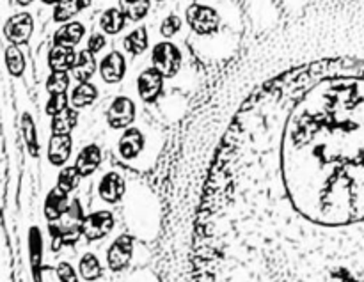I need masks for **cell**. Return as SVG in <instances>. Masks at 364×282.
<instances>
[{"label":"cell","instance_id":"f1b7e54d","mask_svg":"<svg viewBox=\"0 0 364 282\" xmlns=\"http://www.w3.org/2000/svg\"><path fill=\"white\" fill-rule=\"evenodd\" d=\"M21 130H23V137L25 142H27V148L31 149L32 156H38V137H36V126L34 121H32L31 114H23L21 117Z\"/></svg>","mask_w":364,"mask_h":282},{"label":"cell","instance_id":"9a60e30c","mask_svg":"<svg viewBox=\"0 0 364 282\" xmlns=\"http://www.w3.org/2000/svg\"><path fill=\"white\" fill-rule=\"evenodd\" d=\"M100 163H102V149L95 144H89L78 153L75 167H77L78 174H80L82 178H87L98 169Z\"/></svg>","mask_w":364,"mask_h":282},{"label":"cell","instance_id":"603a6c76","mask_svg":"<svg viewBox=\"0 0 364 282\" xmlns=\"http://www.w3.org/2000/svg\"><path fill=\"white\" fill-rule=\"evenodd\" d=\"M78 123V112L73 107H68L64 112L52 117V134L53 135H71L73 128Z\"/></svg>","mask_w":364,"mask_h":282},{"label":"cell","instance_id":"5bb4252c","mask_svg":"<svg viewBox=\"0 0 364 282\" xmlns=\"http://www.w3.org/2000/svg\"><path fill=\"white\" fill-rule=\"evenodd\" d=\"M78 53L75 52V48H66V46H52V50L48 52V67L52 71H68L73 70L75 63H77Z\"/></svg>","mask_w":364,"mask_h":282},{"label":"cell","instance_id":"ffe728a7","mask_svg":"<svg viewBox=\"0 0 364 282\" xmlns=\"http://www.w3.org/2000/svg\"><path fill=\"white\" fill-rule=\"evenodd\" d=\"M127 21L128 18L124 16V13L119 7H109L100 16V28L103 31V34L116 36L127 27Z\"/></svg>","mask_w":364,"mask_h":282},{"label":"cell","instance_id":"3957f363","mask_svg":"<svg viewBox=\"0 0 364 282\" xmlns=\"http://www.w3.org/2000/svg\"><path fill=\"white\" fill-rule=\"evenodd\" d=\"M151 64L156 71L164 75V78H173L181 70L183 55L174 43L160 41L151 50Z\"/></svg>","mask_w":364,"mask_h":282},{"label":"cell","instance_id":"d590c367","mask_svg":"<svg viewBox=\"0 0 364 282\" xmlns=\"http://www.w3.org/2000/svg\"><path fill=\"white\" fill-rule=\"evenodd\" d=\"M43 4H48V6H57V4L60 2V0H41Z\"/></svg>","mask_w":364,"mask_h":282},{"label":"cell","instance_id":"ba28073f","mask_svg":"<svg viewBox=\"0 0 364 282\" xmlns=\"http://www.w3.org/2000/svg\"><path fill=\"white\" fill-rule=\"evenodd\" d=\"M164 75L155 67H146L137 78V92L142 102L153 103L160 98L164 91Z\"/></svg>","mask_w":364,"mask_h":282},{"label":"cell","instance_id":"5b68a950","mask_svg":"<svg viewBox=\"0 0 364 282\" xmlns=\"http://www.w3.org/2000/svg\"><path fill=\"white\" fill-rule=\"evenodd\" d=\"M135 114H137V109H135L134 99L128 96H117L107 110V121L114 130H127L135 121Z\"/></svg>","mask_w":364,"mask_h":282},{"label":"cell","instance_id":"cb8c5ba5","mask_svg":"<svg viewBox=\"0 0 364 282\" xmlns=\"http://www.w3.org/2000/svg\"><path fill=\"white\" fill-rule=\"evenodd\" d=\"M119 9L123 11L128 21H141L148 16L151 9V0H119Z\"/></svg>","mask_w":364,"mask_h":282},{"label":"cell","instance_id":"8992f818","mask_svg":"<svg viewBox=\"0 0 364 282\" xmlns=\"http://www.w3.org/2000/svg\"><path fill=\"white\" fill-rule=\"evenodd\" d=\"M114 215L110 212H95L91 215H87L82 224V234L85 237V240L96 242L105 238L110 231L114 229Z\"/></svg>","mask_w":364,"mask_h":282},{"label":"cell","instance_id":"30bf717a","mask_svg":"<svg viewBox=\"0 0 364 282\" xmlns=\"http://www.w3.org/2000/svg\"><path fill=\"white\" fill-rule=\"evenodd\" d=\"M84 36L85 27L82 21H68V23H63L55 31V34H53V45L75 48L84 39Z\"/></svg>","mask_w":364,"mask_h":282},{"label":"cell","instance_id":"d6986e66","mask_svg":"<svg viewBox=\"0 0 364 282\" xmlns=\"http://www.w3.org/2000/svg\"><path fill=\"white\" fill-rule=\"evenodd\" d=\"M91 4L92 0H60L57 6H53V21L55 23H68L80 11L91 7Z\"/></svg>","mask_w":364,"mask_h":282},{"label":"cell","instance_id":"484cf974","mask_svg":"<svg viewBox=\"0 0 364 282\" xmlns=\"http://www.w3.org/2000/svg\"><path fill=\"white\" fill-rule=\"evenodd\" d=\"M6 66L7 71H9L13 77H21L25 73V67H27V63H25V55L20 50V46L9 45L6 48Z\"/></svg>","mask_w":364,"mask_h":282},{"label":"cell","instance_id":"1f68e13d","mask_svg":"<svg viewBox=\"0 0 364 282\" xmlns=\"http://www.w3.org/2000/svg\"><path fill=\"white\" fill-rule=\"evenodd\" d=\"M70 96L68 94H52L48 98V102H46L45 105V112L48 114L50 117L57 116V114L64 112V110L70 107Z\"/></svg>","mask_w":364,"mask_h":282},{"label":"cell","instance_id":"4dcf8cb0","mask_svg":"<svg viewBox=\"0 0 364 282\" xmlns=\"http://www.w3.org/2000/svg\"><path fill=\"white\" fill-rule=\"evenodd\" d=\"M181 27H183V20L178 14H169L160 23V36L166 39H171L181 31Z\"/></svg>","mask_w":364,"mask_h":282},{"label":"cell","instance_id":"6da1fadb","mask_svg":"<svg viewBox=\"0 0 364 282\" xmlns=\"http://www.w3.org/2000/svg\"><path fill=\"white\" fill-rule=\"evenodd\" d=\"M196 282H364V126L290 116L213 156Z\"/></svg>","mask_w":364,"mask_h":282},{"label":"cell","instance_id":"d4e9b609","mask_svg":"<svg viewBox=\"0 0 364 282\" xmlns=\"http://www.w3.org/2000/svg\"><path fill=\"white\" fill-rule=\"evenodd\" d=\"M78 272H80L82 279L92 282L102 277L103 273L102 263H100V259L96 258L95 254L87 252V254H84L80 258V263H78Z\"/></svg>","mask_w":364,"mask_h":282},{"label":"cell","instance_id":"e575fe53","mask_svg":"<svg viewBox=\"0 0 364 282\" xmlns=\"http://www.w3.org/2000/svg\"><path fill=\"white\" fill-rule=\"evenodd\" d=\"M32 2H34V0H16V4H18V6H21V7H25V6H31Z\"/></svg>","mask_w":364,"mask_h":282},{"label":"cell","instance_id":"4316f807","mask_svg":"<svg viewBox=\"0 0 364 282\" xmlns=\"http://www.w3.org/2000/svg\"><path fill=\"white\" fill-rule=\"evenodd\" d=\"M70 75L63 73V71H52L46 78L45 89L50 96L52 94H66L70 89Z\"/></svg>","mask_w":364,"mask_h":282},{"label":"cell","instance_id":"2e32d148","mask_svg":"<svg viewBox=\"0 0 364 282\" xmlns=\"http://www.w3.org/2000/svg\"><path fill=\"white\" fill-rule=\"evenodd\" d=\"M98 70V63H96L95 53L89 52L87 48L80 50L77 57V63H75L73 70H71V77L82 84V82H89L92 78V75Z\"/></svg>","mask_w":364,"mask_h":282},{"label":"cell","instance_id":"7a4b0ae2","mask_svg":"<svg viewBox=\"0 0 364 282\" xmlns=\"http://www.w3.org/2000/svg\"><path fill=\"white\" fill-rule=\"evenodd\" d=\"M185 21L194 34L213 36L220 27V14L212 6L194 2L185 11Z\"/></svg>","mask_w":364,"mask_h":282},{"label":"cell","instance_id":"e0dca14e","mask_svg":"<svg viewBox=\"0 0 364 282\" xmlns=\"http://www.w3.org/2000/svg\"><path fill=\"white\" fill-rule=\"evenodd\" d=\"M84 219H85V215H84V212H82L80 201H78V199H75V201L70 205V208H68V212L53 224L59 227V231L63 234L77 233V231H82Z\"/></svg>","mask_w":364,"mask_h":282},{"label":"cell","instance_id":"ac0fdd59","mask_svg":"<svg viewBox=\"0 0 364 282\" xmlns=\"http://www.w3.org/2000/svg\"><path fill=\"white\" fill-rule=\"evenodd\" d=\"M70 208V201H68V194H64L59 188H53L45 201V217L48 222H57L64 213Z\"/></svg>","mask_w":364,"mask_h":282},{"label":"cell","instance_id":"9c48e42d","mask_svg":"<svg viewBox=\"0 0 364 282\" xmlns=\"http://www.w3.org/2000/svg\"><path fill=\"white\" fill-rule=\"evenodd\" d=\"M124 75H127V59L117 50H112L100 60V77L105 84H119Z\"/></svg>","mask_w":364,"mask_h":282},{"label":"cell","instance_id":"7c38bea8","mask_svg":"<svg viewBox=\"0 0 364 282\" xmlns=\"http://www.w3.org/2000/svg\"><path fill=\"white\" fill-rule=\"evenodd\" d=\"M117 148H119L121 156L124 160L137 158L141 155L142 148H144V135L141 134L139 128H127L124 134L121 135Z\"/></svg>","mask_w":364,"mask_h":282},{"label":"cell","instance_id":"83f0119b","mask_svg":"<svg viewBox=\"0 0 364 282\" xmlns=\"http://www.w3.org/2000/svg\"><path fill=\"white\" fill-rule=\"evenodd\" d=\"M80 174H78L77 167H64L59 174V180H57V188L63 190L64 194H70L77 188L78 181H80Z\"/></svg>","mask_w":364,"mask_h":282},{"label":"cell","instance_id":"52a82bcc","mask_svg":"<svg viewBox=\"0 0 364 282\" xmlns=\"http://www.w3.org/2000/svg\"><path fill=\"white\" fill-rule=\"evenodd\" d=\"M132 254H134V238L130 234H121L114 240L110 245L109 252H107V263L112 272H123L132 261Z\"/></svg>","mask_w":364,"mask_h":282},{"label":"cell","instance_id":"836d02e7","mask_svg":"<svg viewBox=\"0 0 364 282\" xmlns=\"http://www.w3.org/2000/svg\"><path fill=\"white\" fill-rule=\"evenodd\" d=\"M107 46V38H105V34H102V32H95V34H91L89 36V39H87V50L91 53H100L102 52L103 48H105Z\"/></svg>","mask_w":364,"mask_h":282},{"label":"cell","instance_id":"f546056e","mask_svg":"<svg viewBox=\"0 0 364 282\" xmlns=\"http://www.w3.org/2000/svg\"><path fill=\"white\" fill-rule=\"evenodd\" d=\"M41 237H39L38 227L31 231V258H32V266H34L36 273V282H39V263H41Z\"/></svg>","mask_w":364,"mask_h":282},{"label":"cell","instance_id":"8d00e7d4","mask_svg":"<svg viewBox=\"0 0 364 282\" xmlns=\"http://www.w3.org/2000/svg\"><path fill=\"white\" fill-rule=\"evenodd\" d=\"M156 2H164V0H156Z\"/></svg>","mask_w":364,"mask_h":282},{"label":"cell","instance_id":"8fae6325","mask_svg":"<svg viewBox=\"0 0 364 282\" xmlns=\"http://www.w3.org/2000/svg\"><path fill=\"white\" fill-rule=\"evenodd\" d=\"M124 190H127V185H124L123 176L114 173V170L107 173L100 181V197L105 202H117L124 195Z\"/></svg>","mask_w":364,"mask_h":282},{"label":"cell","instance_id":"277c9868","mask_svg":"<svg viewBox=\"0 0 364 282\" xmlns=\"http://www.w3.org/2000/svg\"><path fill=\"white\" fill-rule=\"evenodd\" d=\"M32 32H34V18L25 11L13 14L4 25V36L11 45L20 46L28 43V39L32 38Z\"/></svg>","mask_w":364,"mask_h":282},{"label":"cell","instance_id":"d6a6232c","mask_svg":"<svg viewBox=\"0 0 364 282\" xmlns=\"http://www.w3.org/2000/svg\"><path fill=\"white\" fill-rule=\"evenodd\" d=\"M55 272H57V277H59L60 282H78L77 272H75V269L70 265V263H66V261L59 263L55 269Z\"/></svg>","mask_w":364,"mask_h":282},{"label":"cell","instance_id":"7402d4cb","mask_svg":"<svg viewBox=\"0 0 364 282\" xmlns=\"http://www.w3.org/2000/svg\"><path fill=\"white\" fill-rule=\"evenodd\" d=\"M149 46V36L148 28L146 27H137L135 31H132L130 34L124 36L123 39V48L124 52L130 53V55H142V53L148 50Z\"/></svg>","mask_w":364,"mask_h":282},{"label":"cell","instance_id":"4fadbf2b","mask_svg":"<svg viewBox=\"0 0 364 282\" xmlns=\"http://www.w3.org/2000/svg\"><path fill=\"white\" fill-rule=\"evenodd\" d=\"M73 149L71 135H52L48 142V160L52 166H64Z\"/></svg>","mask_w":364,"mask_h":282},{"label":"cell","instance_id":"44dd1931","mask_svg":"<svg viewBox=\"0 0 364 282\" xmlns=\"http://www.w3.org/2000/svg\"><path fill=\"white\" fill-rule=\"evenodd\" d=\"M98 99V87L91 82H82L77 87L71 91L70 102L73 109H85V107H91L92 103Z\"/></svg>","mask_w":364,"mask_h":282}]
</instances>
